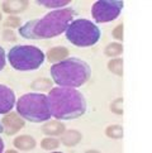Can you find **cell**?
I'll return each instance as SVG.
<instances>
[{"mask_svg":"<svg viewBox=\"0 0 152 153\" xmlns=\"http://www.w3.org/2000/svg\"><path fill=\"white\" fill-rule=\"evenodd\" d=\"M74 17L75 12L70 8L55 10L42 19L25 23L23 27H20L19 34L27 39H46L56 37L67 29Z\"/></svg>","mask_w":152,"mask_h":153,"instance_id":"obj_1","label":"cell"},{"mask_svg":"<svg viewBox=\"0 0 152 153\" xmlns=\"http://www.w3.org/2000/svg\"><path fill=\"white\" fill-rule=\"evenodd\" d=\"M51 115L57 119H75L86 111V101L80 91L71 87H56L47 96Z\"/></svg>","mask_w":152,"mask_h":153,"instance_id":"obj_2","label":"cell"},{"mask_svg":"<svg viewBox=\"0 0 152 153\" xmlns=\"http://www.w3.org/2000/svg\"><path fill=\"white\" fill-rule=\"evenodd\" d=\"M53 81L62 87H79L90 77L89 65L77 58L60 61L51 67Z\"/></svg>","mask_w":152,"mask_h":153,"instance_id":"obj_3","label":"cell"},{"mask_svg":"<svg viewBox=\"0 0 152 153\" xmlns=\"http://www.w3.org/2000/svg\"><path fill=\"white\" fill-rule=\"evenodd\" d=\"M17 110L22 118L33 123H41L51 118L48 99L42 94L23 95L17 102Z\"/></svg>","mask_w":152,"mask_h":153,"instance_id":"obj_4","label":"cell"},{"mask_svg":"<svg viewBox=\"0 0 152 153\" xmlns=\"http://www.w3.org/2000/svg\"><path fill=\"white\" fill-rule=\"evenodd\" d=\"M66 38L77 47H90L99 41L100 29L90 20L76 19L69 24Z\"/></svg>","mask_w":152,"mask_h":153,"instance_id":"obj_5","label":"cell"},{"mask_svg":"<svg viewBox=\"0 0 152 153\" xmlns=\"http://www.w3.org/2000/svg\"><path fill=\"white\" fill-rule=\"evenodd\" d=\"M45 61V54L33 46H15L9 51L10 65L19 71L37 70Z\"/></svg>","mask_w":152,"mask_h":153,"instance_id":"obj_6","label":"cell"},{"mask_svg":"<svg viewBox=\"0 0 152 153\" xmlns=\"http://www.w3.org/2000/svg\"><path fill=\"white\" fill-rule=\"evenodd\" d=\"M123 8L122 0H100L93 7V17L99 23L112 22L115 19Z\"/></svg>","mask_w":152,"mask_h":153,"instance_id":"obj_7","label":"cell"},{"mask_svg":"<svg viewBox=\"0 0 152 153\" xmlns=\"http://www.w3.org/2000/svg\"><path fill=\"white\" fill-rule=\"evenodd\" d=\"M24 127V120L23 118L18 117V114L15 113H10L8 114L7 117L3 119V128H4V132L7 133L8 135H12L15 134L17 132Z\"/></svg>","mask_w":152,"mask_h":153,"instance_id":"obj_8","label":"cell"},{"mask_svg":"<svg viewBox=\"0 0 152 153\" xmlns=\"http://www.w3.org/2000/svg\"><path fill=\"white\" fill-rule=\"evenodd\" d=\"M15 95L12 89L0 85V114H7L13 109Z\"/></svg>","mask_w":152,"mask_h":153,"instance_id":"obj_9","label":"cell"},{"mask_svg":"<svg viewBox=\"0 0 152 153\" xmlns=\"http://www.w3.org/2000/svg\"><path fill=\"white\" fill-rule=\"evenodd\" d=\"M28 7V1L24 0H10V1H4L3 3V9L5 13H20Z\"/></svg>","mask_w":152,"mask_h":153,"instance_id":"obj_10","label":"cell"},{"mask_svg":"<svg viewBox=\"0 0 152 153\" xmlns=\"http://www.w3.org/2000/svg\"><path fill=\"white\" fill-rule=\"evenodd\" d=\"M14 146L20 151H31L36 147V140L29 135H20L14 139Z\"/></svg>","mask_w":152,"mask_h":153,"instance_id":"obj_11","label":"cell"},{"mask_svg":"<svg viewBox=\"0 0 152 153\" xmlns=\"http://www.w3.org/2000/svg\"><path fill=\"white\" fill-rule=\"evenodd\" d=\"M42 130L45 134L48 135H60L65 132V125L60 122H48L42 127Z\"/></svg>","mask_w":152,"mask_h":153,"instance_id":"obj_12","label":"cell"},{"mask_svg":"<svg viewBox=\"0 0 152 153\" xmlns=\"http://www.w3.org/2000/svg\"><path fill=\"white\" fill-rule=\"evenodd\" d=\"M67 56H69V50L65 47H55L47 52V57L51 62L62 61V59Z\"/></svg>","mask_w":152,"mask_h":153,"instance_id":"obj_13","label":"cell"},{"mask_svg":"<svg viewBox=\"0 0 152 153\" xmlns=\"http://www.w3.org/2000/svg\"><path fill=\"white\" fill-rule=\"evenodd\" d=\"M81 138H83V137H81V134L79 132H76V130H70V132H66L61 137V142L67 147H74L81 140Z\"/></svg>","mask_w":152,"mask_h":153,"instance_id":"obj_14","label":"cell"},{"mask_svg":"<svg viewBox=\"0 0 152 153\" xmlns=\"http://www.w3.org/2000/svg\"><path fill=\"white\" fill-rule=\"evenodd\" d=\"M108 68H109L113 74L121 76V75H123V61L121 58L112 59V61L108 63Z\"/></svg>","mask_w":152,"mask_h":153,"instance_id":"obj_15","label":"cell"},{"mask_svg":"<svg viewBox=\"0 0 152 153\" xmlns=\"http://www.w3.org/2000/svg\"><path fill=\"white\" fill-rule=\"evenodd\" d=\"M107 135L109 138H114V139H119L123 137V128L121 125H110V127L107 128Z\"/></svg>","mask_w":152,"mask_h":153,"instance_id":"obj_16","label":"cell"},{"mask_svg":"<svg viewBox=\"0 0 152 153\" xmlns=\"http://www.w3.org/2000/svg\"><path fill=\"white\" fill-rule=\"evenodd\" d=\"M38 4L45 5L47 8H58V7H65L70 1L69 0H38Z\"/></svg>","mask_w":152,"mask_h":153,"instance_id":"obj_17","label":"cell"},{"mask_svg":"<svg viewBox=\"0 0 152 153\" xmlns=\"http://www.w3.org/2000/svg\"><path fill=\"white\" fill-rule=\"evenodd\" d=\"M122 51H123L122 45H119V43H112V45H109L105 48V54L109 57H114V56L121 54Z\"/></svg>","mask_w":152,"mask_h":153,"instance_id":"obj_18","label":"cell"},{"mask_svg":"<svg viewBox=\"0 0 152 153\" xmlns=\"http://www.w3.org/2000/svg\"><path fill=\"white\" fill-rule=\"evenodd\" d=\"M41 146H42V148H45L46 151H53L58 147V140L55 138H46L42 140Z\"/></svg>","mask_w":152,"mask_h":153,"instance_id":"obj_19","label":"cell"},{"mask_svg":"<svg viewBox=\"0 0 152 153\" xmlns=\"http://www.w3.org/2000/svg\"><path fill=\"white\" fill-rule=\"evenodd\" d=\"M33 89H38V90H47L48 87H51V81L48 80H38L36 82H33Z\"/></svg>","mask_w":152,"mask_h":153,"instance_id":"obj_20","label":"cell"},{"mask_svg":"<svg viewBox=\"0 0 152 153\" xmlns=\"http://www.w3.org/2000/svg\"><path fill=\"white\" fill-rule=\"evenodd\" d=\"M4 25L8 27V28H15V27L20 25V19L17 17H9L7 20H5Z\"/></svg>","mask_w":152,"mask_h":153,"instance_id":"obj_21","label":"cell"},{"mask_svg":"<svg viewBox=\"0 0 152 153\" xmlns=\"http://www.w3.org/2000/svg\"><path fill=\"white\" fill-rule=\"evenodd\" d=\"M122 102H123V100L121 99V97H119V99H117L115 101H113V102H112V105H110L112 111L117 113V114H122V113H123V109H122Z\"/></svg>","mask_w":152,"mask_h":153,"instance_id":"obj_22","label":"cell"},{"mask_svg":"<svg viewBox=\"0 0 152 153\" xmlns=\"http://www.w3.org/2000/svg\"><path fill=\"white\" fill-rule=\"evenodd\" d=\"M113 37L117 38V39H119V41L123 39V25L122 24L115 27V29L113 30Z\"/></svg>","mask_w":152,"mask_h":153,"instance_id":"obj_23","label":"cell"},{"mask_svg":"<svg viewBox=\"0 0 152 153\" xmlns=\"http://www.w3.org/2000/svg\"><path fill=\"white\" fill-rule=\"evenodd\" d=\"M5 66V52L1 47H0V71H1Z\"/></svg>","mask_w":152,"mask_h":153,"instance_id":"obj_24","label":"cell"},{"mask_svg":"<svg viewBox=\"0 0 152 153\" xmlns=\"http://www.w3.org/2000/svg\"><path fill=\"white\" fill-rule=\"evenodd\" d=\"M4 36H5V39H7V41H15V37H14V33H13V32L7 30V32L4 33Z\"/></svg>","mask_w":152,"mask_h":153,"instance_id":"obj_25","label":"cell"},{"mask_svg":"<svg viewBox=\"0 0 152 153\" xmlns=\"http://www.w3.org/2000/svg\"><path fill=\"white\" fill-rule=\"evenodd\" d=\"M3 148H4V142L1 138H0V152H3Z\"/></svg>","mask_w":152,"mask_h":153,"instance_id":"obj_26","label":"cell"},{"mask_svg":"<svg viewBox=\"0 0 152 153\" xmlns=\"http://www.w3.org/2000/svg\"><path fill=\"white\" fill-rule=\"evenodd\" d=\"M3 130H4V128H3V125H1V124H0V133H1V132H3Z\"/></svg>","mask_w":152,"mask_h":153,"instance_id":"obj_27","label":"cell"},{"mask_svg":"<svg viewBox=\"0 0 152 153\" xmlns=\"http://www.w3.org/2000/svg\"><path fill=\"white\" fill-rule=\"evenodd\" d=\"M1 18H3V17H1V14H0V20H1Z\"/></svg>","mask_w":152,"mask_h":153,"instance_id":"obj_28","label":"cell"}]
</instances>
